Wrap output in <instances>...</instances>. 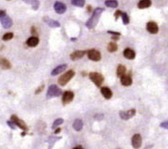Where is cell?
<instances>
[{
    "mask_svg": "<svg viewBox=\"0 0 168 149\" xmlns=\"http://www.w3.org/2000/svg\"><path fill=\"white\" fill-rule=\"evenodd\" d=\"M83 126H84V123H83V121H81V119H75L73 124V129L75 131H81L83 129Z\"/></svg>",
    "mask_w": 168,
    "mask_h": 149,
    "instance_id": "603a6c76",
    "label": "cell"
},
{
    "mask_svg": "<svg viewBox=\"0 0 168 149\" xmlns=\"http://www.w3.org/2000/svg\"><path fill=\"white\" fill-rule=\"evenodd\" d=\"M54 9H55V11L58 14H63L66 11L67 7L65 6V4L61 3L60 1H57V2H55V4H54Z\"/></svg>",
    "mask_w": 168,
    "mask_h": 149,
    "instance_id": "30bf717a",
    "label": "cell"
},
{
    "mask_svg": "<svg viewBox=\"0 0 168 149\" xmlns=\"http://www.w3.org/2000/svg\"><path fill=\"white\" fill-rule=\"evenodd\" d=\"M0 22H1L3 28H5V29L10 28L12 26V24H13V22H12V20L10 17H8V16H7V15L3 19L0 20Z\"/></svg>",
    "mask_w": 168,
    "mask_h": 149,
    "instance_id": "7c38bea8",
    "label": "cell"
},
{
    "mask_svg": "<svg viewBox=\"0 0 168 149\" xmlns=\"http://www.w3.org/2000/svg\"><path fill=\"white\" fill-rule=\"evenodd\" d=\"M122 13H123V12H122L121 10H117L115 13H114V17H115V20H118V18L120 17V16H122Z\"/></svg>",
    "mask_w": 168,
    "mask_h": 149,
    "instance_id": "1f68e13d",
    "label": "cell"
},
{
    "mask_svg": "<svg viewBox=\"0 0 168 149\" xmlns=\"http://www.w3.org/2000/svg\"><path fill=\"white\" fill-rule=\"evenodd\" d=\"M66 68H67V65H65V64L58 66L57 68H55V69H54L52 70V71H51V75H52V76H56V75H58V74H60V73H61L62 71H64V70L66 69Z\"/></svg>",
    "mask_w": 168,
    "mask_h": 149,
    "instance_id": "e0dca14e",
    "label": "cell"
},
{
    "mask_svg": "<svg viewBox=\"0 0 168 149\" xmlns=\"http://www.w3.org/2000/svg\"><path fill=\"white\" fill-rule=\"evenodd\" d=\"M142 144V138L139 134H135L132 137V146L135 149H138L140 148Z\"/></svg>",
    "mask_w": 168,
    "mask_h": 149,
    "instance_id": "8fae6325",
    "label": "cell"
},
{
    "mask_svg": "<svg viewBox=\"0 0 168 149\" xmlns=\"http://www.w3.org/2000/svg\"><path fill=\"white\" fill-rule=\"evenodd\" d=\"M39 44V38L37 36H32L26 41V44L30 47H35Z\"/></svg>",
    "mask_w": 168,
    "mask_h": 149,
    "instance_id": "5bb4252c",
    "label": "cell"
},
{
    "mask_svg": "<svg viewBox=\"0 0 168 149\" xmlns=\"http://www.w3.org/2000/svg\"><path fill=\"white\" fill-rule=\"evenodd\" d=\"M108 34H112V35H115V36H120V32H117L108 31Z\"/></svg>",
    "mask_w": 168,
    "mask_h": 149,
    "instance_id": "d6a6232c",
    "label": "cell"
},
{
    "mask_svg": "<svg viewBox=\"0 0 168 149\" xmlns=\"http://www.w3.org/2000/svg\"><path fill=\"white\" fill-rule=\"evenodd\" d=\"M87 53V51H83V50H77V51H74L73 53L71 54V59L72 60H77V59H80L82 57L86 55Z\"/></svg>",
    "mask_w": 168,
    "mask_h": 149,
    "instance_id": "4fadbf2b",
    "label": "cell"
},
{
    "mask_svg": "<svg viewBox=\"0 0 168 149\" xmlns=\"http://www.w3.org/2000/svg\"><path fill=\"white\" fill-rule=\"evenodd\" d=\"M13 36H14L13 32H7V34H5L3 35L2 39L4 41H10V40H11L12 38H13Z\"/></svg>",
    "mask_w": 168,
    "mask_h": 149,
    "instance_id": "83f0119b",
    "label": "cell"
},
{
    "mask_svg": "<svg viewBox=\"0 0 168 149\" xmlns=\"http://www.w3.org/2000/svg\"><path fill=\"white\" fill-rule=\"evenodd\" d=\"M125 71H127V69H125V67L124 65H119L118 68H117V76L118 77H122L124 75Z\"/></svg>",
    "mask_w": 168,
    "mask_h": 149,
    "instance_id": "cb8c5ba5",
    "label": "cell"
},
{
    "mask_svg": "<svg viewBox=\"0 0 168 149\" xmlns=\"http://www.w3.org/2000/svg\"><path fill=\"white\" fill-rule=\"evenodd\" d=\"M102 118H103V116H102V115L99 116V114H97V115L95 116V119H98V121H99V119H102Z\"/></svg>",
    "mask_w": 168,
    "mask_h": 149,
    "instance_id": "8d00e7d4",
    "label": "cell"
},
{
    "mask_svg": "<svg viewBox=\"0 0 168 149\" xmlns=\"http://www.w3.org/2000/svg\"><path fill=\"white\" fill-rule=\"evenodd\" d=\"M61 94H62V93H61V89L58 88L57 85L52 84V85H50L49 87H48L47 96H48V98H50V97H55V96H61Z\"/></svg>",
    "mask_w": 168,
    "mask_h": 149,
    "instance_id": "277c9868",
    "label": "cell"
},
{
    "mask_svg": "<svg viewBox=\"0 0 168 149\" xmlns=\"http://www.w3.org/2000/svg\"><path fill=\"white\" fill-rule=\"evenodd\" d=\"M6 15L7 14H6V11L5 10H0V20L3 19Z\"/></svg>",
    "mask_w": 168,
    "mask_h": 149,
    "instance_id": "e575fe53",
    "label": "cell"
},
{
    "mask_svg": "<svg viewBox=\"0 0 168 149\" xmlns=\"http://www.w3.org/2000/svg\"><path fill=\"white\" fill-rule=\"evenodd\" d=\"M0 67H1L3 69H10L11 68V64L7 59L0 57Z\"/></svg>",
    "mask_w": 168,
    "mask_h": 149,
    "instance_id": "ffe728a7",
    "label": "cell"
},
{
    "mask_svg": "<svg viewBox=\"0 0 168 149\" xmlns=\"http://www.w3.org/2000/svg\"><path fill=\"white\" fill-rule=\"evenodd\" d=\"M105 5L108 7H112V9H114V7H118V2H117L116 0H106V1H105Z\"/></svg>",
    "mask_w": 168,
    "mask_h": 149,
    "instance_id": "d4e9b609",
    "label": "cell"
},
{
    "mask_svg": "<svg viewBox=\"0 0 168 149\" xmlns=\"http://www.w3.org/2000/svg\"><path fill=\"white\" fill-rule=\"evenodd\" d=\"M44 89V85H41V87H39L38 89H37L36 91H35V94H39L40 92H42V90Z\"/></svg>",
    "mask_w": 168,
    "mask_h": 149,
    "instance_id": "d590c367",
    "label": "cell"
},
{
    "mask_svg": "<svg viewBox=\"0 0 168 149\" xmlns=\"http://www.w3.org/2000/svg\"><path fill=\"white\" fill-rule=\"evenodd\" d=\"M107 49H108V51H110V52H115L117 49H118V47H117V44L114 42H111V43H109Z\"/></svg>",
    "mask_w": 168,
    "mask_h": 149,
    "instance_id": "484cf974",
    "label": "cell"
},
{
    "mask_svg": "<svg viewBox=\"0 0 168 149\" xmlns=\"http://www.w3.org/2000/svg\"><path fill=\"white\" fill-rule=\"evenodd\" d=\"M103 10L104 9H101V7H98V9H96L94 10L93 14H92V16H91V18L86 22V26L88 29H93V28H95V26L99 22V17H100V15H101V13L103 12Z\"/></svg>",
    "mask_w": 168,
    "mask_h": 149,
    "instance_id": "6da1fadb",
    "label": "cell"
},
{
    "mask_svg": "<svg viewBox=\"0 0 168 149\" xmlns=\"http://www.w3.org/2000/svg\"><path fill=\"white\" fill-rule=\"evenodd\" d=\"M61 131V129H60V128H58V129L55 131V133H58V132H60Z\"/></svg>",
    "mask_w": 168,
    "mask_h": 149,
    "instance_id": "ab89813d",
    "label": "cell"
},
{
    "mask_svg": "<svg viewBox=\"0 0 168 149\" xmlns=\"http://www.w3.org/2000/svg\"><path fill=\"white\" fill-rule=\"evenodd\" d=\"M63 123V119H57L55 121H54V123H53V125H52V129H55L56 127H58V126H60L61 124H62Z\"/></svg>",
    "mask_w": 168,
    "mask_h": 149,
    "instance_id": "f546056e",
    "label": "cell"
},
{
    "mask_svg": "<svg viewBox=\"0 0 168 149\" xmlns=\"http://www.w3.org/2000/svg\"><path fill=\"white\" fill-rule=\"evenodd\" d=\"M100 92H101L102 96L106 99H110L112 96V90L110 88H108V87H101V89H100Z\"/></svg>",
    "mask_w": 168,
    "mask_h": 149,
    "instance_id": "d6986e66",
    "label": "cell"
},
{
    "mask_svg": "<svg viewBox=\"0 0 168 149\" xmlns=\"http://www.w3.org/2000/svg\"><path fill=\"white\" fill-rule=\"evenodd\" d=\"M119 36H112V40H118Z\"/></svg>",
    "mask_w": 168,
    "mask_h": 149,
    "instance_id": "f35d334b",
    "label": "cell"
},
{
    "mask_svg": "<svg viewBox=\"0 0 168 149\" xmlns=\"http://www.w3.org/2000/svg\"><path fill=\"white\" fill-rule=\"evenodd\" d=\"M121 84L124 86H130L132 84V78L129 75H124L121 77Z\"/></svg>",
    "mask_w": 168,
    "mask_h": 149,
    "instance_id": "ac0fdd59",
    "label": "cell"
},
{
    "mask_svg": "<svg viewBox=\"0 0 168 149\" xmlns=\"http://www.w3.org/2000/svg\"><path fill=\"white\" fill-rule=\"evenodd\" d=\"M31 31H32V34H37L36 30H35V27H32V28H31Z\"/></svg>",
    "mask_w": 168,
    "mask_h": 149,
    "instance_id": "74e56055",
    "label": "cell"
},
{
    "mask_svg": "<svg viewBox=\"0 0 168 149\" xmlns=\"http://www.w3.org/2000/svg\"><path fill=\"white\" fill-rule=\"evenodd\" d=\"M23 2L29 4V5H31L33 9V10H37L39 7V5H40V2L39 0H22Z\"/></svg>",
    "mask_w": 168,
    "mask_h": 149,
    "instance_id": "7402d4cb",
    "label": "cell"
},
{
    "mask_svg": "<svg viewBox=\"0 0 168 149\" xmlns=\"http://www.w3.org/2000/svg\"><path fill=\"white\" fill-rule=\"evenodd\" d=\"M73 97H74V94L73 92H71V91H66V92H64L63 94H62V103H63L64 105L69 104V103L73 101Z\"/></svg>",
    "mask_w": 168,
    "mask_h": 149,
    "instance_id": "ba28073f",
    "label": "cell"
},
{
    "mask_svg": "<svg viewBox=\"0 0 168 149\" xmlns=\"http://www.w3.org/2000/svg\"><path fill=\"white\" fill-rule=\"evenodd\" d=\"M124 57L127 59H134L136 57V53L131 48H125L124 50Z\"/></svg>",
    "mask_w": 168,
    "mask_h": 149,
    "instance_id": "9a60e30c",
    "label": "cell"
},
{
    "mask_svg": "<svg viewBox=\"0 0 168 149\" xmlns=\"http://www.w3.org/2000/svg\"><path fill=\"white\" fill-rule=\"evenodd\" d=\"M150 6H152V1H150V0H140L137 4L138 9H141L150 7Z\"/></svg>",
    "mask_w": 168,
    "mask_h": 149,
    "instance_id": "44dd1931",
    "label": "cell"
},
{
    "mask_svg": "<svg viewBox=\"0 0 168 149\" xmlns=\"http://www.w3.org/2000/svg\"><path fill=\"white\" fill-rule=\"evenodd\" d=\"M89 78H90V80L96 84V86H98V87L101 86L102 82L104 81L103 76L99 72H91V73H89Z\"/></svg>",
    "mask_w": 168,
    "mask_h": 149,
    "instance_id": "3957f363",
    "label": "cell"
},
{
    "mask_svg": "<svg viewBox=\"0 0 168 149\" xmlns=\"http://www.w3.org/2000/svg\"><path fill=\"white\" fill-rule=\"evenodd\" d=\"M44 22L48 24V26L50 27H53V28H58V27H60L61 26V24L58 22H57V20H51V19H49L48 17H44Z\"/></svg>",
    "mask_w": 168,
    "mask_h": 149,
    "instance_id": "2e32d148",
    "label": "cell"
},
{
    "mask_svg": "<svg viewBox=\"0 0 168 149\" xmlns=\"http://www.w3.org/2000/svg\"><path fill=\"white\" fill-rule=\"evenodd\" d=\"M87 57L88 59L92 61H99L101 59V54L99 51L96 50V49H90L87 51Z\"/></svg>",
    "mask_w": 168,
    "mask_h": 149,
    "instance_id": "5b68a950",
    "label": "cell"
},
{
    "mask_svg": "<svg viewBox=\"0 0 168 149\" xmlns=\"http://www.w3.org/2000/svg\"><path fill=\"white\" fill-rule=\"evenodd\" d=\"M147 31H148L150 34H156L159 32V27L157 25L156 22H150L147 23Z\"/></svg>",
    "mask_w": 168,
    "mask_h": 149,
    "instance_id": "9c48e42d",
    "label": "cell"
},
{
    "mask_svg": "<svg viewBox=\"0 0 168 149\" xmlns=\"http://www.w3.org/2000/svg\"><path fill=\"white\" fill-rule=\"evenodd\" d=\"M122 20H123V22H124V24H125V25H127V24H128L129 23V22H130V20H129V17H128V15L125 13V12H123V13H122Z\"/></svg>",
    "mask_w": 168,
    "mask_h": 149,
    "instance_id": "f1b7e54d",
    "label": "cell"
},
{
    "mask_svg": "<svg viewBox=\"0 0 168 149\" xmlns=\"http://www.w3.org/2000/svg\"><path fill=\"white\" fill-rule=\"evenodd\" d=\"M118 149H120V148H118Z\"/></svg>",
    "mask_w": 168,
    "mask_h": 149,
    "instance_id": "7bdbcfd3",
    "label": "cell"
},
{
    "mask_svg": "<svg viewBox=\"0 0 168 149\" xmlns=\"http://www.w3.org/2000/svg\"><path fill=\"white\" fill-rule=\"evenodd\" d=\"M86 1L85 0H72V4L75 7H83L85 6Z\"/></svg>",
    "mask_w": 168,
    "mask_h": 149,
    "instance_id": "4316f807",
    "label": "cell"
},
{
    "mask_svg": "<svg viewBox=\"0 0 168 149\" xmlns=\"http://www.w3.org/2000/svg\"><path fill=\"white\" fill-rule=\"evenodd\" d=\"M74 74H75V72L73 69H70L67 72H65L64 74H62V75L58 78V84H60V85H61V86L66 85L73 78Z\"/></svg>",
    "mask_w": 168,
    "mask_h": 149,
    "instance_id": "7a4b0ae2",
    "label": "cell"
},
{
    "mask_svg": "<svg viewBox=\"0 0 168 149\" xmlns=\"http://www.w3.org/2000/svg\"><path fill=\"white\" fill-rule=\"evenodd\" d=\"M73 149H84L82 146H76V147H74Z\"/></svg>",
    "mask_w": 168,
    "mask_h": 149,
    "instance_id": "60d3db41",
    "label": "cell"
},
{
    "mask_svg": "<svg viewBox=\"0 0 168 149\" xmlns=\"http://www.w3.org/2000/svg\"><path fill=\"white\" fill-rule=\"evenodd\" d=\"M7 125L10 126L12 130H15V129H16V125H15V124H14L13 122H12L11 121H7Z\"/></svg>",
    "mask_w": 168,
    "mask_h": 149,
    "instance_id": "4dcf8cb0",
    "label": "cell"
},
{
    "mask_svg": "<svg viewBox=\"0 0 168 149\" xmlns=\"http://www.w3.org/2000/svg\"><path fill=\"white\" fill-rule=\"evenodd\" d=\"M119 115H120L121 119H124V121H127V119H131L132 117H134V116L136 115V109H132L127 110V111H120Z\"/></svg>",
    "mask_w": 168,
    "mask_h": 149,
    "instance_id": "52a82bcc",
    "label": "cell"
},
{
    "mask_svg": "<svg viewBox=\"0 0 168 149\" xmlns=\"http://www.w3.org/2000/svg\"><path fill=\"white\" fill-rule=\"evenodd\" d=\"M10 119H11V121L13 122L16 126H18V127L20 128L22 130H23V131H26L28 130L27 125L25 124V122H24L23 121H22L20 119H19L16 115H12V116H11V118H10Z\"/></svg>",
    "mask_w": 168,
    "mask_h": 149,
    "instance_id": "8992f818",
    "label": "cell"
},
{
    "mask_svg": "<svg viewBox=\"0 0 168 149\" xmlns=\"http://www.w3.org/2000/svg\"><path fill=\"white\" fill-rule=\"evenodd\" d=\"M161 127L162 128H165V129H167L168 130V121H165L161 124Z\"/></svg>",
    "mask_w": 168,
    "mask_h": 149,
    "instance_id": "836d02e7",
    "label": "cell"
},
{
    "mask_svg": "<svg viewBox=\"0 0 168 149\" xmlns=\"http://www.w3.org/2000/svg\"><path fill=\"white\" fill-rule=\"evenodd\" d=\"M87 9H88V12H90V11H91V7H90V6H88V7H87Z\"/></svg>",
    "mask_w": 168,
    "mask_h": 149,
    "instance_id": "b9f144b4",
    "label": "cell"
}]
</instances>
